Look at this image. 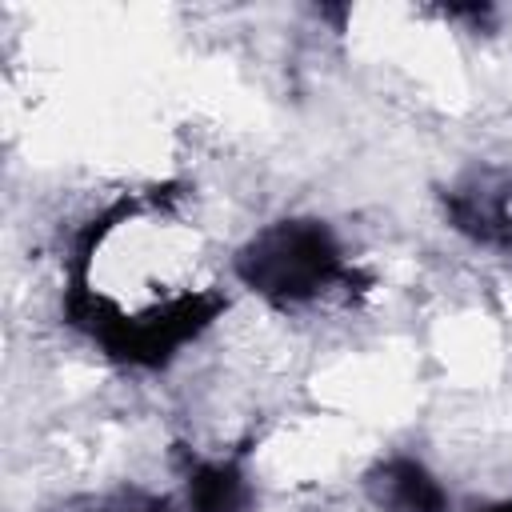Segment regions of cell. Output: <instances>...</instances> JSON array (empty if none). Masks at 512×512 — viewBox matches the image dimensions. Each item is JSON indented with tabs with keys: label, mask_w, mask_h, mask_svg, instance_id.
Listing matches in <instances>:
<instances>
[{
	"label": "cell",
	"mask_w": 512,
	"mask_h": 512,
	"mask_svg": "<svg viewBox=\"0 0 512 512\" xmlns=\"http://www.w3.org/2000/svg\"><path fill=\"white\" fill-rule=\"evenodd\" d=\"M448 216L464 236L480 244L512 248V180L504 184L480 180L476 188H456L448 196Z\"/></svg>",
	"instance_id": "cell-4"
},
{
	"label": "cell",
	"mask_w": 512,
	"mask_h": 512,
	"mask_svg": "<svg viewBox=\"0 0 512 512\" xmlns=\"http://www.w3.org/2000/svg\"><path fill=\"white\" fill-rule=\"evenodd\" d=\"M192 512H248V484L236 464H192L188 468Z\"/></svg>",
	"instance_id": "cell-5"
},
{
	"label": "cell",
	"mask_w": 512,
	"mask_h": 512,
	"mask_svg": "<svg viewBox=\"0 0 512 512\" xmlns=\"http://www.w3.org/2000/svg\"><path fill=\"white\" fill-rule=\"evenodd\" d=\"M368 496L384 512H448L440 480L412 456H392L368 472Z\"/></svg>",
	"instance_id": "cell-3"
},
{
	"label": "cell",
	"mask_w": 512,
	"mask_h": 512,
	"mask_svg": "<svg viewBox=\"0 0 512 512\" xmlns=\"http://www.w3.org/2000/svg\"><path fill=\"white\" fill-rule=\"evenodd\" d=\"M244 288L272 304H300L336 280H352L344 252L324 220H276L236 252Z\"/></svg>",
	"instance_id": "cell-2"
},
{
	"label": "cell",
	"mask_w": 512,
	"mask_h": 512,
	"mask_svg": "<svg viewBox=\"0 0 512 512\" xmlns=\"http://www.w3.org/2000/svg\"><path fill=\"white\" fill-rule=\"evenodd\" d=\"M100 512H172V504L160 496H148V492H120Z\"/></svg>",
	"instance_id": "cell-6"
},
{
	"label": "cell",
	"mask_w": 512,
	"mask_h": 512,
	"mask_svg": "<svg viewBox=\"0 0 512 512\" xmlns=\"http://www.w3.org/2000/svg\"><path fill=\"white\" fill-rule=\"evenodd\" d=\"M476 512H512V500H500V504H488V508H476Z\"/></svg>",
	"instance_id": "cell-7"
},
{
	"label": "cell",
	"mask_w": 512,
	"mask_h": 512,
	"mask_svg": "<svg viewBox=\"0 0 512 512\" xmlns=\"http://www.w3.org/2000/svg\"><path fill=\"white\" fill-rule=\"evenodd\" d=\"M228 308L224 296L216 292H184L164 304H152L136 316L120 312L104 296H96L88 284L68 288L64 312L76 328H84L112 360L132 364V368H160L168 364L188 340H196L220 312Z\"/></svg>",
	"instance_id": "cell-1"
}]
</instances>
